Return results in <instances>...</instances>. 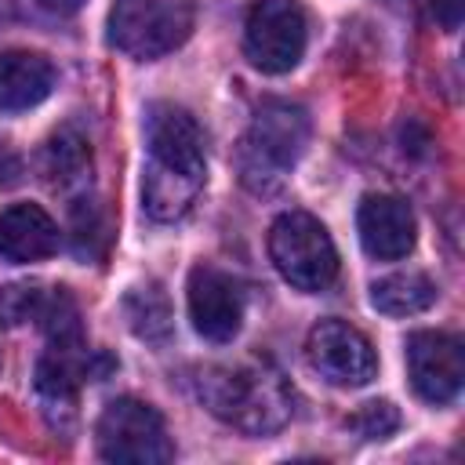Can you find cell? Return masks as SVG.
<instances>
[{
    "instance_id": "obj_1",
    "label": "cell",
    "mask_w": 465,
    "mask_h": 465,
    "mask_svg": "<svg viewBox=\"0 0 465 465\" xmlns=\"http://www.w3.org/2000/svg\"><path fill=\"white\" fill-rule=\"evenodd\" d=\"M196 396L214 418L251 436L280 429L291 414V400L280 374L258 360L236 367H203L196 378Z\"/></svg>"
},
{
    "instance_id": "obj_2",
    "label": "cell",
    "mask_w": 465,
    "mask_h": 465,
    "mask_svg": "<svg viewBox=\"0 0 465 465\" xmlns=\"http://www.w3.org/2000/svg\"><path fill=\"white\" fill-rule=\"evenodd\" d=\"M305 142H309L305 109L291 102H265L236 153L240 182L258 196L276 193L287 171L294 167V160L302 156Z\"/></svg>"
},
{
    "instance_id": "obj_3",
    "label": "cell",
    "mask_w": 465,
    "mask_h": 465,
    "mask_svg": "<svg viewBox=\"0 0 465 465\" xmlns=\"http://www.w3.org/2000/svg\"><path fill=\"white\" fill-rule=\"evenodd\" d=\"M269 258L298 291H323L338 276V251L327 229L305 211H283L269 229Z\"/></svg>"
},
{
    "instance_id": "obj_4",
    "label": "cell",
    "mask_w": 465,
    "mask_h": 465,
    "mask_svg": "<svg viewBox=\"0 0 465 465\" xmlns=\"http://www.w3.org/2000/svg\"><path fill=\"white\" fill-rule=\"evenodd\" d=\"M94 443L105 461L120 465H163L174 458V443L163 429L160 411L134 396L105 403L94 425Z\"/></svg>"
},
{
    "instance_id": "obj_5",
    "label": "cell",
    "mask_w": 465,
    "mask_h": 465,
    "mask_svg": "<svg viewBox=\"0 0 465 465\" xmlns=\"http://www.w3.org/2000/svg\"><path fill=\"white\" fill-rule=\"evenodd\" d=\"M193 29V7L185 0H116L109 11V40L116 51L149 62L178 44Z\"/></svg>"
},
{
    "instance_id": "obj_6",
    "label": "cell",
    "mask_w": 465,
    "mask_h": 465,
    "mask_svg": "<svg viewBox=\"0 0 465 465\" xmlns=\"http://www.w3.org/2000/svg\"><path fill=\"white\" fill-rule=\"evenodd\" d=\"M305 11L298 0H254L243 22V54L262 73H287L305 51Z\"/></svg>"
},
{
    "instance_id": "obj_7",
    "label": "cell",
    "mask_w": 465,
    "mask_h": 465,
    "mask_svg": "<svg viewBox=\"0 0 465 465\" xmlns=\"http://www.w3.org/2000/svg\"><path fill=\"white\" fill-rule=\"evenodd\" d=\"M145 142H149V167L163 174L189 178L203 185L207 174V153H203V131L193 120L189 109L156 102L145 113Z\"/></svg>"
},
{
    "instance_id": "obj_8",
    "label": "cell",
    "mask_w": 465,
    "mask_h": 465,
    "mask_svg": "<svg viewBox=\"0 0 465 465\" xmlns=\"http://www.w3.org/2000/svg\"><path fill=\"white\" fill-rule=\"evenodd\" d=\"M305 356L323 381L341 385V389H360L378 371V356H374L371 341L345 320H320L309 331Z\"/></svg>"
},
{
    "instance_id": "obj_9",
    "label": "cell",
    "mask_w": 465,
    "mask_h": 465,
    "mask_svg": "<svg viewBox=\"0 0 465 465\" xmlns=\"http://www.w3.org/2000/svg\"><path fill=\"white\" fill-rule=\"evenodd\" d=\"M407 374L425 403H454L465 381L461 338L447 331H414L407 338Z\"/></svg>"
},
{
    "instance_id": "obj_10",
    "label": "cell",
    "mask_w": 465,
    "mask_h": 465,
    "mask_svg": "<svg viewBox=\"0 0 465 465\" xmlns=\"http://www.w3.org/2000/svg\"><path fill=\"white\" fill-rule=\"evenodd\" d=\"M189 320L207 341H232L243 323V287L236 276L214 265H196L189 272Z\"/></svg>"
},
{
    "instance_id": "obj_11",
    "label": "cell",
    "mask_w": 465,
    "mask_h": 465,
    "mask_svg": "<svg viewBox=\"0 0 465 465\" xmlns=\"http://www.w3.org/2000/svg\"><path fill=\"white\" fill-rule=\"evenodd\" d=\"M360 243L378 262L407 258L414 247V214L403 196L392 193H367L356 211Z\"/></svg>"
},
{
    "instance_id": "obj_12",
    "label": "cell",
    "mask_w": 465,
    "mask_h": 465,
    "mask_svg": "<svg viewBox=\"0 0 465 465\" xmlns=\"http://www.w3.org/2000/svg\"><path fill=\"white\" fill-rule=\"evenodd\" d=\"M58 251V225L40 203H11L0 214V254L7 262H40Z\"/></svg>"
},
{
    "instance_id": "obj_13",
    "label": "cell",
    "mask_w": 465,
    "mask_h": 465,
    "mask_svg": "<svg viewBox=\"0 0 465 465\" xmlns=\"http://www.w3.org/2000/svg\"><path fill=\"white\" fill-rule=\"evenodd\" d=\"M91 378V356L80 345H47V352L36 363V392L47 411H65L73 418L76 392Z\"/></svg>"
},
{
    "instance_id": "obj_14",
    "label": "cell",
    "mask_w": 465,
    "mask_h": 465,
    "mask_svg": "<svg viewBox=\"0 0 465 465\" xmlns=\"http://www.w3.org/2000/svg\"><path fill=\"white\" fill-rule=\"evenodd\" d=\"M54 87V65L40 51H0V109L18 113L44 102Z\"/></svg>"
},
{
    "instance_id": "obj_15",
    "label": "cell",
    "mask_w": 465,
    "mask_h": 465,
    "mask_svg": "<svg viewBox=\"0 0 465 465\" xmlns=\"http://www.w3.org/2000/svg\"><path fill=\"white\" fill-rule=\"evenodd\" d=\"M436 302V283L425 272H392L371 287V305L385 316H414Z\"/></svg>"
},
{
    "instance_id": "obj_16",
    "label": "cell",
    "mask_w": 465,
    "mask_h": 465,
    "mask_svg": "<svg viewBox=\"0 0 465 465\" xmlns=\"http://www.w3.org/2000/svg\"><path fill=\"white\" fill-rule=\"evenodd\" d=\"M91 171V145L80 131L62 127L51 134V142L44 145V174L51 185L58 189H73L87 178Z\"/></svg>"
},
{
    "instance_id": "obj_17",
    "label": "cell",
    "mask_w": 465,
    "mask_h": 465,
    "mask_svg": "<svg viewBox=\"0 0 465 465\" xmlns=\"http://www.w3.org/2000/svg\"><path fill=\"white\" fill-rule=\"evenodd\" d=\"M124 316L131 331L145 341H163L171 334V302L160 283H138L124 298Z\"/></svg>"
},
{
    "instance_id": "obj_18",
    "label": "cell",
    "mask_w": 465,
    "mask_h": 465,
    "mask_svg": "<svg viewBox=\"0 0 465 465\" xmlns=\"http://www.w3.org/2000/svg\"><path fill=\"white\" fill-rule=\"evenodd\" d=\"M36 323L47 334V345H80L84 341V327H80V309L73 302V294L65 287H47Z\"/></svg>"
},
{
    "instance_id": "obj_19",
    "label": "cell",
    "mask_w": 465,
    "mask_h": 465,
    "mask_svg": "<svg viewBox=\"0 0 465 465\" xmlns=\"http://www.w3.org/2000/svg\"><path fill=\"white\" fill-rule=\"evenodd\" d=\"M44 291L47 287H40V283H7V287H0V323L18 327L25 320H36Z\"/></svg>"
},
{
    "instance_id": "obj_20",
    "label": "cell",
    "mask_w": 465,
    "mask_h": 465,
    "mask_svg": "<svg viewBox=\"0 0 465 465\" xmlns=\"http://www.w3.org/2000/svg\"><path fill=\"white\" fill-rule=\"evenodd\" d=\"M349 425H352L363 440H385V436L396 432L400 411H396L389 400H371V403H363V407L349 418Z\"/></svg>"
},
{
    "instance_id": "obj_21",
    "label": "cell",
    "mask_w": 465,
    "mask_h": 465,
    "mask_svg": "<svg viewBox=\"0 0 465 465\" xmlns=\"http://www.w3.org/2000/svg\"><path fill=\"white\" fill-rule=\"evenodd\" d=\"M94 240H105V225H102V218H98V207L94 203H87V200H80L76 207H73V243H76V254L84 258H91L94 254Z\"/></svg>"
},
{
    "instance_id": "obj_22",
    "label": "cell",
    "mask_w": 465,
    "mask_h": 465,
    "mask_svg": "<svg viewBox=\"0 0 465 465\" xmlns=\"http://www.w3.org/2000/svg\"><path fill=\"white\" fill-rule=\"evenodd\" d=\"M429 11L443 33H458L465 18V0H429Z\"/></svg>"
},
{
    "instance_id": "obj_23",
    "label": "cell",
    "mask_w": 465,
    "mask_h": 465,
    "mask_svg": "<svg viewBox=\"0 0 465 465\" xmlns=\"http://www.w3.org/2000/svg\"><path fill=\"white\" fill-rule=\"evenodd\" d=\"M44 11H54V15H73L84 7V0H36Z\"/></svg>"
}]
</instances>
